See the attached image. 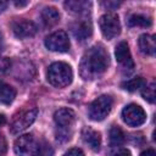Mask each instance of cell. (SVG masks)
I'll return each instance as SVG.
<instances>
[{"mask_svg": "<svg viewBox=\"0 0 156 156\" xmlns=\"http://www.w3.org/2000/svg\"><path fill=\"white\" fill-rule=\"evenodd\" d=\"M110 57L102 45L91 46L82 57L79 72L84 80H93L101 76L108 67Z\"/></svg>", "mask_w": 156, "mask_h": 156, "instance_id": "obj_1", "label": "cell"}, {"mask_svg": "<svg viewBox=\"0 0 156 156\" xmlns=\"http://www.w3.org/2000/svg\"><path fill=\"white\" fill-rule=\"evenodd\" d=\"M46 78L51 85H54L56 88H63V87H67L68 84H71V82L73 79V72L68 63L58 61V62H54L49 66Z\"/></svg>", "mask_w": 156, "mask_h": 156, "instance_id": "obj_2", "label": "cell"}, {"mask_svg": "<svg viewBox=\"0 0 156 156\" xmlns=\"http://www.w3.org/2000/svg\"><path fill=\"white\" fill-rule=\"evenodd\" d=\"M54 119H55V123L58 129V132L56 134L57 140H61V141L68 140L69 135H71V133H68V128H71V126L76 121L74 111L68 107H62L55 112Z\"/></svg>", "mask_w": 156, "mask_h": 156, "instance_id": "obj_3", "label": "cell"}, {"mask_svg": "<svg viewBox=\"0 0 156 156\" xmlns=\"http://www.w3.org/2000/svg\"><path fill=\"white\" fill-rule=\"evenodd\" d=\"M112 98L108 95H101L96 98L89 106V117L93 121H102L107 117L112 108Z\"/></svg>", "mask_w": 156, "mask_h": 156, "instance_id": "obj_4", "label": "cell"}, {"mask_svg": "<svg viewBox=\"0 0 156 156\" xmlns=\"http://www.w3.org/2000/svg\"><path fill=\"white\" fill-rule=\"evenodd\" d=\"M37 115H38V110L35 107L33 108H24V110H21L13 118L11 126H10V130L12 134H17V133H21L23 130H26L37 118Z\"/></svg>", "mask_w": 156, "mask_h": 156, "instance_id": "obj_5", "label": "cell"}, {"mask_svg": "<svg viewBox=\"0 0 156 156\" xmlns=\"http://www.w3.org/2000/svg\"><path fill=\"white\" fill-rule=\"evenodd\" d=\"M99 26L102 35L106 39H112L121 33L119 18L116 13H105L99 20Z\"/></svg>", "mask_w": 156, "mask_h": 156, "instance_id": "obj_6", "label": "cell"}, {"mask_svg": "<svg viewBox=\"0 0 156 156\" xmlns=\"http://www.w3.org/2000/svg\"><path fill=\"white\" fill-rule=\"evenodd\" d=\"M122 119L130 127H139L146 121V113L139 105L129 104L122 111Z\"/></svg>", "mask_w": 156, "mask_h": 156, "instance_id": "obj_7", "label": "cell"}, {"mask_svg": "<svg viewBox=\"0 0 156 156\" xmlns=\"http://www.w3.org/2000/svg\"><path fill=\"white\" fill-rule=\"evenodd\" d=\"M45 46L49 50L55 51V52H66L69 50L71 43L65 30H56L46 37Z\"/></svg>", "mask_w": 156, "mask_h": 156, "instance_id": "obj_8", "label": "cell"}, {"mask_svg": "<svg viewBox=\"0 0 156 156\" xmlns=\"http://www.w3.org/2000/svg\"><path fill=\"white\" fill-rule=\"evenodd\" d=\"M37 145L38 143L32 134H24L16 139L13 150L18 156H34Z\"/></svg>", "mask_w": 156, "mask_h": 156, "instance_id": "obj_9", "label": "cell"}, {"mask_svg": "<svg viewBox=\"0 0 156 156\" xmlns=\"http://www.w3.org/2000/svg\"><path fill=\"white\" fill-rule=\"evenodd\" d=\"M115 56H116L117 62L123 67L124 71H128V72L133 71L134 62H133V58L130 55L129 46L126 41H121L117 44V46L115 49Z\"/></svg>", "mask_w": 156, "mask_h": 156, "instance_id": "obj_10", "label": "cell"}, {"mask_svg": "<svg viewBox=\"0 0 156 156\" xmlns=\"http://www.w3.org/2000/svg\"><path fill=\"white\" fill-rule=\"evenodd\" d=\"M12 32L13 34L20 38V39H24V38H29L35 35V33L38 32V27L34 22L28 21V20H21V21H15L12 23Z\"/></svg>", "mask_w": 156, "mask_h": 156, "instance_id": "obj_11", "label": "cell"}, {"mask_svg": "<svg viewBox=\"0 0 156 156\" xmlns=\"http://www.w3.org/2000/svg\"><path fill=\"white\" fill-rule=\"evenodd\" d=\"M72 33L74 38L79 41H84L93 34V26L91 22L88 20H79L72 26Z\"/></svg>", "mask_w": 156, "mask_h": 156, "instance_id": "obj_12", "label": "cell"}, {"mask_svg": "<svg viewBox=\"0 0 156 156\" xmlns=\"http://www.w3.org/2000/svg\"><path fill=\"white\" fill-rule=\"evenodd\" d=\"M82 138L84 143L93 150V151H99L101 146V136L100 133L94 130L90 127H85L82 132Z\"/></svg>", "mask_w": 156, "mask_h": 156, "instance_id": "obj_13", "label": "cell"}, {"mask_svg": "<svg viewBox=\"0 0 156 156\" xmlns=\"http://www.w3.org/2000/svg\"><path fill=\"white\" fill-rule=\"evenodd\" d=\"M139 49L143 54L145 55H150L154 56L155 51H156V41H155V37L150 35V34H141L139 37Z\"/></svg>", "mask_w": 156, "mask_h": 156, "instance_id": "obj_14", "label": "cell"}, {"mask_svg": "<svg viewBox=\"0 0 156 156\" xmlns=\"http://www.w3.org/2000/svg\"><path fill=\"white\" fill-rule=\"evenodd\" d=\"M41 20L46 27H52L57 24L60 21V12L57 11V9L52 6L44 7L41 11Z\"/></svg>", "mask_w": 156, "mask_h": 156, "instance_id": "obj_15", "label": "cell"}, {"mask_svg": "<svg viewBox=\"0 0 156 156\" xmlns=\"http://www.w3.org/2000/svg\"><path fill=\"white\" fill-rule=\"evenodd\" d=\"M91 4L89 1H66L65 2V7L67 11L72 12V13H77V15H82V13H87L90 10Z\"/></svg>", "mask_w": 156, "mask_h": 156, "instance_id": "obj_16", "label": "cell"}, {"mask_svg": "<svg viewBox=\"0 0 156 156\" xmlns=\"http://www.w3.org/2000/svg\"><path fill=\"white\" fill-rule=\"evenodd\" d=\"M16 98V90L6 84V83H0V102L5 105H10Z\"/></svg>", "mask_w": 156, "mask_h": 156, "instance_id": "obj_17", "label": "cell"}, {"mask_svg": "<svg viewBox=\"0 0 156 156\" xmlns=\"http://www.w3.org/2000/svg\"><path fill=\"white\" fill-rule=\"evenodd\" d=\"M151 20L150 17H146L144 15H132L128 18V26L129 27H150L151 26Z\"/></svg>", "mask_w": 156, "mask_h": 156, "instance_id": "obj_18", "label": "cell"}, {"mask_svg": "<svg viewBox=\"0 0 156 156\" xmlns=\"http://www.w3.org/2000/svg\"><path fill=\"white\" fill-rule=\"evenodd\" d=\"M126 138H124V133L122 132V129L117 126H113L110 129V143L112 146H119L124 143Z\"/></svg>", "mask_w": 156, "mask_h": 156, "instance_id": "obj_19", "label": "cell"}, {"mask_svg": "<svg viewBox=\"0 0 156 156\" xmlns=\"http://www.w3.org/2000/svg\"><path fill=\"white\" fill-rule=\"evenodd\" d=\"M144 84H145V82L141 77H135V78H132V79H128V80L123 82L122 88L127 91H135V90L143 88Z\"/></svg>", "mask_w": 156, "mask_h": 156, "instance_id": "obj_20", "label": "cell"}, {"mask_svg": "<svg viewBox=\"0 0 156 156\" xmlns=\"http://www.w3.org/2000/svg\"><path fill=\"white\" fill-rule=\"evenodd\" d=\"M141 95L143 98L150 102V104H154L155 102V99H156V85L154 82H151L150 84H144L143 85V90H141Z\"/></svg>", "mask_w": 156, "mask_h": 156, "instance_id": "obj_21", "label": "cell"}, {"mask_svg": "<svg viewBox=\"0 0 156 156\" xmlns=\"http://www.w3.org/2000/svg\"><path fill=\"white\" fill-rule=\"evenodd\" d=\"M34 156H54V149L46 141H39L34 152Z\"/></svg>", "mask_w": 156, "mask_h": 156, "instance_id": "obj_22", "label": "cell"}, {"mask_svg": "<svg viewBox=\"0 0 156 156\" xmlns=\"http://www.w3.org/2000/svg\"><path fill=\"white\" fill-rule=\"evenodd\" d=\"M11 67V60L9 57L0 56V77H2Z\"/></svg>", "mask_w": 156, "mask_h": 156, "instance_id": "obj_23", "label": "cell"}, {"mask_svg": "<svg viewBox=\"0 0 156 156\" xmlns=\"http://www.w3.org/2000/svg\"><path fill=\"white\" fill-rule=\"evenodd\" d=\"M7 150V144H6V139L5 136L0 133V156H4L6 154Z\"/></svg>", "mask_w": 156, "mask_h": 156, "instance_id": "obj_24", "label": "cell"}, {"mask_svg": "<svg viewBox=\"0 0 156 156\" xmlns=\"http://www.w3.org/2000/svg\"><path fill=\"white\" fill-rule=\"evenodd\" d=\"M63 156H84L83 151L78 147H73V149H69L67 152H65Z\"/></svg>", "mask_w": 156, "mask_h": 156, "instance_id": "obj_25", "label": "cell"}, {"mask_svg": "<svg viewBox=\"0 0 156 156\" xmlns=\"http://www.w3.org/2000/svg\"><path fill=\"white\" fill-rule=\"evenodd\" d=\"M112 156H130V151L127 149H118L112 154Z\"/></svg>", "mask_w": 156, "mask_h": 156, "instance_id": "obj_26", "label": "cell"}, {"mask_svg": "<svg viewBox=\"0 0 156 156\" xmlns=\"http://www.w3.org/2000/svg\"><path fill=\"white\" fill-rule=\"evenodd\" d=\"M140 156H156V154H155V151L152 149H147V150L143 151L140 154Z\"/></svg>", "mask_w": 156, "mask_h": 156, "instance_id": "obj_27", "label": "cell"}, {"mask_svg": "<svg viewBox=\"0 0 156 156\" xmlns=\"http://www.w3.org/2000/svg\"><path fill=\"white\" fill-rule=\"evenodd\" d=\"M102 5L106 6V7H110V6L117 7V6H119V2H111V1H107V2H102Z\"/></svg>", "mask_w": 156, "mask_h": 156, "instance_id": "obj_28", "label": "cell"}, {"mask_svg": "<svg viewBox=\"0 0 156 156\" xmlns=\"http://www.w3.org/2000/svg\"><path fill=\"white\" fill-rule=\"evenodd\" d=\"M15 5H16L17 7H22V6L28 5V1H15Z\"/></svg>", "mask_w": 156, "mask_h": 156, "instance_id": "obj_29", "label": "cell"}, {"mask_svg": "<svg viewBox=\"0 0 156 156\" xmlns=\"http://www.w3.org/2000/svg\"><path fill=\"white\" fill-rule=\"evenodd\" d=\"M7 7V2L6 1H0V13Z\"/></svg>", "mask_w": 156, "mask_h": 156, "instance_id": "obj_30", "label": "cell"}, {"mask_svg": "<svg viewBox=\"0 0 156 156\" xmlns=\"http://www.w3.org/2000/svg\"><path fill=\"white\" fill-rule=\"evenodd\" d=\"M5 123H6V117H5L2 113H0V127L4 126Z\"/></svg>", "mask_w": 156, "mask_h": 156, "instance_id": "obj_31", "label": "cell"}, {"mask_svg": "<svg viewBox=\"0 0 156 156\" xmlns=\"http://www.w3.org/2000/svg\"><path fill=\"white\" fill-rule=\"evenodd\" d=\"M2 49H4V39H2V34L0 33V52L2 51Z\"/></svg>", "mask_w": 156, "mask_h": 156, "instance_id": "obj_32", "label": "cell"}]
</instances>
